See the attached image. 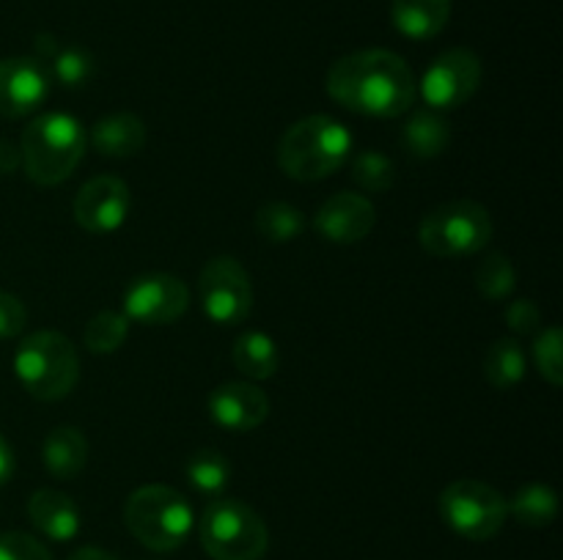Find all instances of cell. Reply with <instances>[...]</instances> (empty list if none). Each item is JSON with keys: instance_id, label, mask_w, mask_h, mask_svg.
I'll return each mask as SVG.
<instances>
[{"instance_id": "cell-22", "label": "cell", "mask_w": 563, "mask_h": 560, "mask_svg": "<svg viewBox=\"0 0 563 560\" xmlns=\"http://www.w3.org/2000/svg\"><path fill=\"white\" fill-rule=\"evenodd\" d=\"M231 360H234L236 371L242 377L253 379V382H264V379H273L278 373L280 355L275 340L267 333H258V329H247L240 338L234 340V349H231Z\"/></svg>"}, {"instance_id": "cell-33", "label": "cell", "mask_w": 563, "mask_h": 560, "mask_svg": "<svg viewBox=\"0 0 563 560\" xmlns=\"http://www.w3.org/2000/svg\"><path fill=\"white\" fill-rule=\"evenodd\" d=\"M27 311L20 296L0 291V338H16L25 329Z\"/></svg>"}, {"instance_id": "cell-18", "label": "cell", "mask_w": 563, "mask_h": 560, "mask_svg": "<svg viewBox=\"0 0 563 560\" xmlns=\"http://www.w3.org/2000/svg\"><path fill=\"white\" fill-rule=\"evenodd\" d=\"M91 146L110 159L135 157L146 146V124L135 113H113L91 126Z\"/></svg>"}, {"instance_id": "cell-3", "label": "cell", "mask_w": 563, "mask_h": 560, "mask_svg": "<svg viewBox=\"0 0 563 560\" xmlns=\"http://www.w3.org/2000/svg\"><path fill=\"white\" fill-rule=\"evenodd\" d=\"M352 152V135L330 115L295 121L278 141V165L289 179L319 181L333 176Z\"/></svg>"}, {"instance_id": "cell-24", "label": "cell", "mask_w": 563, "mask_h": 560, "mask_svg": "<svg viewBox=\"0 0 563 560\" xmlns=\"http://www.w3.org/2000/svg\"><path fill=\"white\" fill-rule=\"evenodd\" d=\"M484 373H487V382L493 384L495 390L517 388L528 373V360L520 340L515 338L495 340V344L487 349V357H484Z\"/></svg>"}, {"instance_id": "cell-31", "label": "cell", "mask_w": 563, "mask_h": 560, "mask_svg": "<svg viewBox=\"0 0 563 560\" xmlns=\"http://www.w3.org/2000/svg\"><path fill=\"white\" fill-rule=\"evenodd\" d=\"M0 560H53V555L36 536L11 530L0 536Z\"/></svg>"}, {"instance_id": "cell-35", "label": "cell", "mask_w": 563, "mask_h": 560, "mask_svg": "<svg viewBox=\"0 0 563 560\" xmlns=\"http://www.w3.org/2000/svg\"><path fill=\"white\" fill-rule=\"evenodd\" d=\"M16 163H20V152H16L11 143L0 141V173H9V170H14Z\"/></svg>"}, {"instance_id": "cell-25", "label": "cell", "mask_w": 563, "mask_h": 560, "mask_svg": "<svg viewBox=\"0 0 563 560\" xmlns=\"http://www.w3.org/2000/svg\"><path fill=\"white\" fill-rule=\"evenodd\" d=\"M185 475L198 494H207V497L214 500L229 486L231 461L220 450L201 448L187 459Z\"/></svg>"}, {"instance_id": "cell-16", "label": "cell", "mask_w": 563, "mask_h": 560, "mask_svg": "<svg viewBox=\"0 0 563 560\" xmlns=\"http://www.w3.org/2000/svg\"><path fill=\"white\" fill-rule=\"evenodd\" d=\"M27 519L49 541H71L80 533V508L58 489H38L27 500Z\"/></svg>"}, {"instance_id": "cell-28", "label": "cell", "mask_w": 563, "mask_h": 560, "mask_svg": "<svg viewBox=\"0 0 563 560\" xmlns=\"http://www.w3.org/2000/svg\"><path fill=\"white\" fill-rule=\"evenodd\" d=\"M126 335H130V318L121 311H102L86 324L82 346L91 355H113L124 346Z\"/></svg>"}, {"instance_id": "cell-34", "label": "cell", "mask_w": 563, "mask_h": 560, "mask_svg": "<svg viewBox=\"0 0 563 560\" xmlns=\"http://www.w3.org/2000/svg\"><path fill=\"white\" fill-rule=\"evenodd\" d=\"M14 467H16L14 450H11L9 439H5L3 434H0V486H3V483L9 481L11 475H14Z\"/></svg>"}, {"instance_id": "cell-10", "label": "cell", "mask_w": 563, "mask_h": 560, "mask_svg": "<svg viewBox=\"0 0 563 560\" xmlns=\"http://www.w3.org/2000/svg\"><path fill=\"white\" fill-rule=\"evenodd\" d=\"M482 86V58L467 47L440 53L423 71L421 97L432 110L462 108Z\"/></svg>"}, {"instance_id": "cell-4", "label": "cell", "mask_w": 563, "mask_h": 560, "mask_svg": "<svg viewBox=\"0 0 563 560\" xmlns=\"http://www.w3.org/2000/svg\"><path fill=\"white\" fill-rule=\"evenodd\" d=\"M14 373L25 393L36 401H60L80 379V357L64 333L42 329L16 346Z\"/></svg>"}, {"instance_id": "cell-21", "label": "cell", "mask_w": 563, "mask_h": 560, "mask_svg": "<svg viewBox=\"0 0 563 560\" xmlns=\"http://www.w3.org/2000/svg\"><path fill=\"white\" fill-rule=\"evenodd\" d=\"M401 143L418 159L440 157L451 143V126L440 110H416L401 130Z\"/></svg>"}, {"instance_id": "cell-11", "label": "cell", "mask_w": 563, "mask_h": 560, "mask_svg": "<svg viewBox=\"0 0 563 560\" xmlns=\"http://www.w3.org/2000/svg\"><path fill=\"white\" fill-rule=\"evenodd\" d=\"M190 302L185 280L168 272L141 275L124 291V316L146 327H163L181 318Z\"/></svg>"}, {"instance_id": "cell-13", "label": "cell", "mask_w": 563, "mask_h": 560, "mask_svg": "<svg viewBox=\"0 0 563 560\" xmlns=\"http://www.w3.org/2000/svg\"><path fill=\"white\" fill-rule=\"evenodd\" d=\"M377 225V209L361 192H335L317 209L313 228L322 239L335 245H355L366 239Z\"/></svg>"}, {"instance_id": "cell-7", "label": "cell", "mask_w": 563, "mask_h": 560, "mask_svg": "<svg viewBox=\"0 0 563 560\" xmlns=\"http://www.w3.org/2000/svg\"><path fill=\"white\" fill-rule=\"evenodd\" d=\"M493 239V217L471 198L449 201L423 214L418 242L434 258H467L482 253Z\"/></svg>"}, {"instance_id": "cell-5", "label": "cell", "mask_w": 563, "mask_h": 560, "mask_svg": "<svg viewBox=\"0 0 563 560\" xmlns=\"http://www.w3.org/2000/svg\"><path fill=\"white\" fill-rule=\"evenodd\" d=\"M124 525L152 552H174L187 541L196 519L185 494L163 483H148L124 503Z\"/></svg>"}, {"instance_id": "cell-27", "label": "cell", "mask_w": 563, "mask_h": 560, "mask_svg": "<svg viewBox=\"0 0 563 560\" xmlns=\"http://www.w3.org/2000/svg\"><path fill=\"white\" fill-rule=\"evenodd\" d=\"M517 285L515 264L506 253H489L476 267V289L484 300L504 302L509 300Z\"/></svg>"}, {"instance_id": "cell-15", "label": "cell", "mask_w": 563, "mask_h": 560, "mask_svg": "<svg viewBox=\"0 0 563 560\" xmlns=\"http://www.w3.org/2000/svg\"><path fill=\"white\" fill-rule=\"evenodd\" d=\"M207 410L220 428L245 434L267 421L269 399L251 382H225L209 393Z\"/></svg>"}, {"instance_id": "cell-30", "label": "cell", "mask_w": 563, "mask_h": 560, "mask_svg": "<svg viewBox=\"0 0 563 560\" xmlns=\"http://www.w3.org/2000/svg\"><path fill=\"white\" fill-rule=\"evenodd\" d=\"M533 366L542 373L544 382L553 388L563 384V335L555 324L544 327L533 340Z\"/></svg>"}, {"instance_id": "cell-29", "label": "cell", "mask_w": 563, "mask_h": 560, "mask_svg": "<svg viewBox=\"0 0 563 560\" xmlns=\"http://www.w3.org/2000/svg\"><path fill=\"white\" fill-rule=\"evenodd\" d=\"M352 179L366 192H388L396 181L394 159L379 152H361L352 159Z\"/></svg>"}, {"instance_id": "cell-20", "label": "cell", "mask_w": 563, "mask_h": 560, "mask_svg": "<svg viewBox=\"0 0 563 560\" xmlns=\"http://www.w3.org/2000/svg\"><path fill=\"white\" fill-rule=\"evenodd\" d=\"M42 459L49 475L60 481H71L80 475L88 464V439L80 428L60 426L47 434L42 445Z\"/></svg>"}, {"instance_id": "cell-26", "label": "cell", "mask_w": 563, "mask_h": 560, "mask_svg": "<svg viewBox=\"0 0 563 560\" xmlns=\"http://www.w3.org/2000/svg\"><path fill=\"white\" fill-rule=\"evenodd\" d=\"M256 231L273 245H284L306 231V214L291 203L273 201L256 212Z\"/></svg>"}, {"instance_id": "cell-1", "label": "cell", "mask_w": 563, "mask_h": 560, "mask_svg": "<svg viewBox=\"0 0 563 560\" xmlns=\"http://www.w3.org/2000/svg\"><path fill=\"white\" fill-rule=\"evenodd\" d=\"M328 93L352 113L399 119L410 113L418 82L401 55L390 49H357L330 66Z\"/></svg>"}, {"instance_id": "cell-17", "label": "cell", "mask_w": 563, "mask_h": 560, "mask_svg": "<svg viewBox=\"0 0 563 560\" xmlns=\"http://www.w3.org/2000/svg\"><path fill=\"white\" fill-rule=\"evenodd\" d=\"M36 53L49 80H58L64 88H82L93 77V55L77 44H60L53 36H38Z\"/></svg>"}, {"instance_id": "cell-12", "label": "cell", "mask_w": 563, "mask_h": 560, "mask_svg": "<svg viewBox=\"0 0 563 560\" xmlns=\"http://www.w3.org/2000/svg\"><path fill=\"white\" fill-rule=\"evenodd\" d=\"M71 212L75 223L88 234H113L130 214V187L119 176H93L75 195Z\"/></svg>"}, {"instance_id": "cell-6", "label": "cell", "mask_w": 563, "mask_h": 560, "mask_svg": "<svg viewBox=\"0 0 563 560\" xmlns=\"http://www.w3.org/2000/svg\"><path fill=\"white\" fill-rule=\"evenodd\" d=\"M198 536L212 560H262L269 547L262 514L236 497H214L203 511Z\"/></svg>"}, {"instance_id": "cell-2", "label": "cell", "mask_w": 563, "mask_h": 560, "mask_svg": "<svg viewBox=\"0 0 563 560\" xmlns=\"http://www.w3.org/2000/svg\"><path fill=\"white\" fill-rule=\"evenodd\" d=\"M82 154H86V130L69 113H42L22 132V168L38 187H53L69 179Z\"/></svg>"}, {"instance_id": "cell-14", "label": "cell", "mask_w": 563, "mask_h": 560, "mask_svg": "<svg viewBox=\"0 0 563 560\" xmlns=\"http://www.w3.org/2000/svg\"><path fill=\"white\" fill-rule=\"evenodd\" d=\"M49 75L36 58H0V115L22 119L36 113L49 93Z\"/></svg>"}, {"instance_id": "cell-9", "label": "cell", "mask_w": 563, "mask_h": 560, "mask_svg": "<svg viewBox=\"0 0 563 560\" xmlns=\"http://www.w3.org/2000/svg\"><path fill=\"white\" fill-rule=\"evenodd\" d=\"M198 294L207 318L220 327L242 324L253 311V283L245 267L231 256H218L207 261L198 278Z\"/></svg>"}, {"instance_id": "cell-23", "label": "cell", "mask_w": 563, "mask_h": 560, "mask_svg": "<svg viewBox=\"0 0 563 560\" xmlns=\"http://www.w3.org/2000/svg\"><path fill=\"white\" fill-rule=\"evenodd\" d=\"M509 516L526 527H548L559 516V494L548 483H526L515 497L506 500Z\"/></svg>"}, {"instance_id": "cell-19", "label": "cell", "mask_w": 563, "mask_h": 560, "mask_svg": "<svg viewBox=\"0 0 563 560\" xmlns=\"http://www.w3.org/2000/svg\"><path fill=\"white\" fill-rule=\"evenodd\" d=\"M390 20L401 36L427 42L449 25L451 0H394Z\"/></svg>"}, {"instance_id": "cell-8", "label": "cell", "mask_w": 563, "mask_h": 560, "mask_svg": "<svg viewBox=\"0 0 563 560\" xmlns=\"http://www.w3.org/2000/svg\"><path fill=\"white\" fill-rule=\"evenodd\" d=\"M440 516L456 536L467 541H489L506 525V497L489 483L462 478L440 492Z\"/></svg>"}, {"instance_id": "cell-32", "label": "cell", "mask_w": 563, "mask_h": 560, "mask_svg": "<svg viewBox=\"0 0 563 560\" xmlns=\"http://www.w3.org/2000/svg\"><path fill=\"white\" fill-rule=\"evenodd\" d=\"M506 324H509L511 333L533 335L542 327V311H539V305L533 300L520 296V300L509 302V307H506Z\"/></svg>"}, {"instance_id": "cell-36", "label": "cell", "mask_w": 563, "mask_h": 560, "mask_svg": "<svg viewBox=\"0 0 563 560\" xmlns=\"http://www.w3.org/2000/svg\"><path fill=\"white\" fill-rule=\"evenodd\" d=\"M69 560H115L108 549L99 547H80L77 552H71Z\"/></svg>"}]
</instances>
